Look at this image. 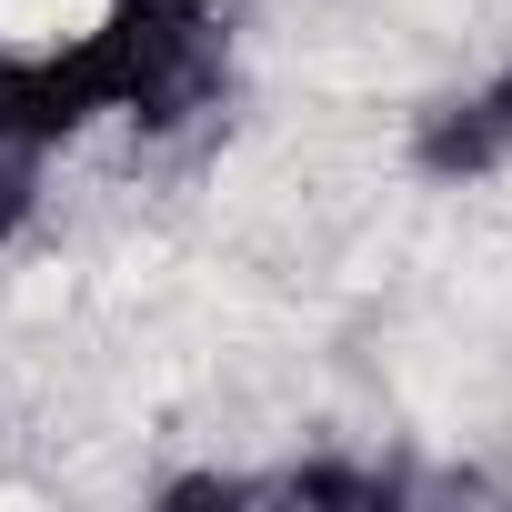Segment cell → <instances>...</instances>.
<instances>
[{
	"label": "cell",
	"mask_w": 512,
	"mask_h": 512,
	"mask_svg": "<svg viewBox=\"0 0 512 512\" xmlns=\"http://www.w3.org/2000/svg\"><path fill=\"white\" fill-rule=\"evenodd\" d=\"M91 51L111 81V121L141 141H181L231 101L241 31L231 0H91Z\"/></svg>",
	"instance_id": "6da1fadb"
},
{
	"label": "cell",
	"mask_w": 512,
	"mask_h": 512,
	"mask_svg": "<svg viewBox=\"0 0 512 512\" xmlns=\"http://www.w3.org/2000/svg\"><path fill=\"white\" fill-rule=\"evenodd\" d=\"M91 131H111V81H101L91 31H71V41H0V141L61 161Z\"/></svg>",
	"instance_id": "7a4b0ae2"
},
{
	"label": "cell",
	"mask_w": 512,
	"mask_h": 512,
	"mask_svg": "<svg viewBox=\"0 0 512 512\" xmlns=\"http://www.w3.org/2000/svg\"><path fill=\"white\" fill-rule=\"evenodd\" d=\"M402 161H412V181H432V191H472V181L512 171V121L482 101V81L432 91V101L402 121Z\"/></svg>",
	"instance_id": "3957f363"
},
{
	"label": "cell",
	"mask_w": 512,
	"mask_h": 512,
	"mask_svg": "<svg viewBox=\"0 0 512 512\" xmlns=\"http://www.w3.org/2000/svg\"><path fill=\"white\" fill-rule=\"evenodd\" d=\"M262 502H402V472H382V462H292V472H262Z\"/></svg>",
	"instance_id": "277c9868"
},
{
	"label": "cell",
	"mask_w": 512,
	"mask_h": 512,
	"mask_svg": "<svg viewBox=\"0 0 512 512\" xmlns=\"http://www.w3.org/2000/svg\"><path fill=\"white\" fill-rule=\"evenodd\" d=\"M41 151H11V141H0V251H11L31 221H41Z\"/></svg>",
	"instance_id": "5b68a950"
},
{
	"label": "cell",
	"mask_w": 512,
	"mask_h": 512,
	"mask_svg": "<svg viewBox=\"0 0 512 512\" xmlns=\"http://www.w3.org/2000/svg\"><path fill=\"white\" fill-rule=\"evenodd\" d=\"M151 502H161V512H191V502H221V512H231V502H262V472H171Z\"/></svg>",
	"instance_id": "8992f818"
},
{
	"label": "cell",
	"mask_w": 512,
	"mask_h": 512,
	"mask_svg": "<svg viewBox=\"0 0 512 512\" xmlns=\"http://www.w3.org/2000/svg\"><path fill=\"white\" fill-rule=\"evenodd\" d=\"M482 101H492V111H502V121H512V51H502V61H492V71H482Z\"/></svg>",
	"instance_id": "52a82bcc"
}]
</instances>
